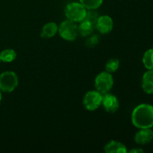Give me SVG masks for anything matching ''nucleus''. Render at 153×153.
Wrapping results in <instances>:
<instances>
[{"label": "nucleus", "mask_w": 153, "mask_h": 153, "mask_svg": "<svg viewBox=\"0 0 153 153\" xmlns=\"http://www.w3.org/2000/svg\"><path fill=\"white\" fill-rule=\"evenodd\" d=\"M131 123L137 128H152L153 127V105L143 103L136 106L131 116Z\"/></svg>", "instance_id": "nucleus-1"}, {"label": "nucleus", "mask_w": 153, "mask_h": 153, "mask_svg": "<svg viewBox=\"0 0 153 153\" xmlns=\"http://www.w3.org/2000/svg\"><path fill=\"white\" fill-rule=\"evenodd\" d=\"M87 9L80 2L73 1L67 4L64 13L67 19L75 22H80L85 19Z\"/></svg>", "instance_id": "nucleus-2"}, {"label": "nucleus", "mask_w": 153, "mask_h": 153, "mask_svg": "<svg viewBox=\"0 0 153 153\" xmlns=\"http://www.w3.org/2000/svg\"><path fill=\"white\" fill-rule=\"evenodd\" d=\"M19 85V78L13 71H5L0 74V91L10 93Z\"/></svg>", "instance_id": "nucleus-3"}, {"label": "nucleus", "mask_w": 153, "mask_h": 153, "mask_svg": "<svg viewBox=\"0 0 153 153\" xmlns=\"http://www.w3.org/2000/svg\"><path fill=\"white\" fill-rule=\"evenodd\" d=\"M58 34L64 40L74 41L78 36V25L76 22L69 19L63 21L58 26Z\"/></svg>", "instance_id": "nucleus-4"}, {"label": "nucleus", "mask_w": 153, "mask_h": 153, "mask_svg": "<svg viewBox=\"0 0 153 153\" xmlns=\"http://www.w3.org/2000/svg\"><path fill=\"white\" fill-rule=\"evenodd\" d=\"M96 90L102 94L110 92L114 86V78L110 73L107 71L99 73L94 81Z\"/></svg>", "instance_id": "nucleus-5"}, {"label": "nucleus", "mask_w": 153, "mask_h": 153, "mask_svg": "<svg viewBox=\"0 0 153 153\" xmlns=\"http://www.w3.org/2000/svg\"><path fill=\"white\" fill-rule=\"evenodd\" d=\"M102 94L99 91H90L85 94L83 98V105L85 109L90 111H94L102 105Z\"/></svg>", "instance_id": "nucleus-6"}, {"label": "nucleus", "mask_w": 153, "mask_h": 153, "mask_svg": "<svg viewBox=\"0 0 153 153\" xmlns=\"http://www.w3.org/2000/svg\"><path fill=\"white\" fill-rule=\"evenodd\" d=\"M102 105L106 112L114 114L119 109L120 102L117 97L111 94H102Z\"/></svg>", "instance_id": "nucleus-7"}, {"label": "nucleus", "mask_w": 153, "mask_h": 153, "mask_svg": "<svg viewBox=\"0 0 153 153\" xmlns=\"http://www.w3.org/2000/svg\"><path fill=\"white\" fill-rule=\"evenodd\" d=\"M95 28L101 34H108L114 28L113 19L108 15H102L101 16H99L96 22Z\"/></svg>", "instance_id": "nucleus-8"}, {"label": "nucleus", "mask_w": 153, "mask_h": 153, "mask_svg": "<svg viewBox=\"0 0 153 153\" xmlns=\"http://www.w3.org/2000/svg\"><path fill=\"white\" fill-rule=\"evenodd\" d=\"M134 140L138 145H146L153 140V131L151 128H139L134 134Z\"/></svg>", "instance_id": "nucleus-9"}, {"label": "nucleus", "mask_w": 153, "mask_h": 153, "mask_svg": "<svg viewBox=\"0 0 153 153\" xmlns=\"http://www.w3.org/2000/svg\"><path fill=\"white\" fill-rule=\"evenodd\" d=\"M142 89L146 94H153V70H147L142 77Z\"/></svg>", "instance_id": "nucleus-10"}, {"label": "nucleus", "mask_w": 153, "mask_h": 153, "mask_svg": "<svg viewBox=\"0 0 153 153\" xmlns=\"http://www.w3.org/2000/svg\"><path fill=\"white\" fill-rule=\"evenodd\" d=\"M104 150L107 153H126L128 152L126 146L121 142L117 140H111L106 143Z\"/></svg>", "instance_id": "nucleus-11"}, {"label": "nucleus", "mask_w": 153, "mask_h": 153, "mask_svg": "<svg viewBox=\"0 0 153 153\" xmlns=\"http://www.w3.org/2000/svg\"><path fill=\"white\" fill-rule=\"evenodd\" d=\"M58 25L55 22H48L43 25L41 33H40V37L43 39L52 38L58 33Z\"/></svg>", "instance_id": "nucleus-12"}, {"label": "nucleus", "mask_w": 153, "mask_h": 153, "mask_svg": "<svg viewBox=\"0 0 153 153\" xmlns=\"http://www.w3.org/2000/svg\"><path fill=\"white\" fill-rule=\"evenodd\" d=\"M94 28H95V25L94 24L88 22V20L83 19L82 22H79V25L78 26V33L83 37H88L93 34Z\"/></svg>", "instance_id": "nucleus-13"}, {"label": "nucleus", "mask_w": 153, "mask_h": 153, "mask_svg": "<svg viewBox=\"0 0 153 153\" xmlns=\"http://www.w3.org/2000/svg\"><path fill=\"white\" fill-rule=\"evenodd\" d=\"M1 61L4 63H10L16 58V52L14 49H6L0 52Z\"/></svg>", "instance_id": "nucleus-14"}, {"label": "nucleus", "mask_w": 153, "mask_h": 153, "mask_svg": "<svg viewBox=\"0 0 153 153\" xmlns=\"http://www.w3.org/2000/svg\"><path fill=\"white\" fill-rule=\"evenodd\" d=\"M143 66L147 70H153V49H149L144 52L142 58Z\"/></svg>", "instance_id": "nucleus-15"}, {"label": "nucleus", "mask_w": 153, "mask_h": 153, "mask_svg": "<svg viewBox=\"0 0 153 153\" xmlns=\"http://www.w3.org/2000/svg\"><path fill=\"white\" fill-rule=\"evenodd\" d=\"M79 2L87 10H97L103 2V0H79Z\"/></svg>", "instance_id": "nucleus-16"}, {"label": "nucleus", "mask_w": 153, "mask_h": 153, "mask_svg": "<svg viewBox=\"0 0 153 153\" xmlns=\"http://www.w3.org/2000/svg\"><path fill=\"white\" fill-rule=\"evenodd\" d=\"M120 61L117 58H111L105 64V71L112 73L119 69Z\"/></svg>", "instance_id": "nucleus-17"}, {"label": "nucleus", "mask_w": 153, "mask_h": 153, "mask_svg": "<svg viewBox=\"0 0 153 153\" xmlns=\"http://www.w3.org/2000/svg\"><path fill=\"white\" fill-rule=\"evenodd\" d=\"M99 16H99L98 13L96 11V10H87L85 19V20H88V22H91V23L95 25Z\"/></svg>", "instance_id": "nucleus-18"}, {"label": "nucleus", "mask_w": 153, "mask_h": 153, "mask_svg": "<svg viewBox=\"0 0 153 153\" xmlns=\"http://www.w3.org/2000/svg\"><path fill=\"white\" fill-rule=\"evenodd\" d=\"M100 37L98 34L91 35V37L87 39L86 42H85V46L88 48H94L100 43Z\"/></svg>", "instance_id": "nucleus-19"}, {"label": "nucleus", "mask_w": 153, "mask_h": 153, "mask_svg": "<svg viewBox=\"0 0 153 153\" xmlns=\"http://www.w3.org/2000/svg\"><path fill=\"white\" fill-rule=\"evenodd\" d=\"M130 152L131 153H143L144 152V150L142 149L141 148H134V149H132L131 150H130Z\"/></svg>", "instance_id": "nucleus-20"}, {"label": "nucleus", "mask_w": 153, "mask_h": 153, "mask_svg": "<svg viewBox=\"0 0 153 153\" xmlns=\"http://www.w3.org/2000/svg\"><path fill=\"white\" fill-rule=\"evenodd\" d=\"M1 100H2V95H1V91H0V103H1Z\"/></svg>", "instance_id": "nucleus-21"}, {"label": "nucleus", "mask_w": 153, "mask_h": 153, "mask_svg": "<svg viewBox=\"0 0 153 153\" xmlns=\"http://www.w3.org/2000/svg\"><path fill=\"white\" fill-rule=\"evenodd\" d=\"M0 62H1V58H0Z\"/></svg>", "instance_id": "nucleus-22"}, {"label": "nucleus", "mask_w": 153, "mask_h": 153, "mask_svg": "<svg viewBox=\"0 0 153 153\" xmlns=\"http://www.w3.org/2000/svg\"><path fill=\"white\" fill-rule=\"evenodd\" d=\"M152 49H153V46H152Z\"/></svg>", "instance_id": "nucleus-23"}]
</instances>
